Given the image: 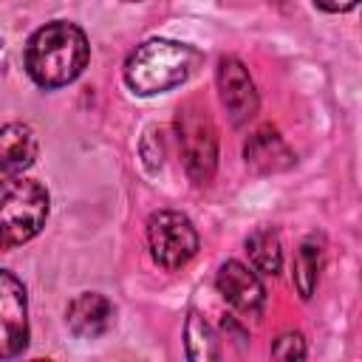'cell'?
I'll return each mask as SVG.
<instances>
[{
    "label": "cell",
    "mask_w": 362,
    "mask_h": 362,
    "mask_svg": "<svg viewBox=\"0 0 362 362\" xmlns=\"http://www.w3.org/2000/svg\"><path fill=\"white\" fill-rule=\"evenodd\" d=\"M246 252H249V260L257 272L263 274H277L280 266H283V246H280V235L269 226H260L255 229L249 238H246Z\"/></svg>",
    "instance_id": "obj_12"
},
{
    "label": "cell",
    "mask_w": 362,
    "mask_h": 362,
    "mask_svg": "<svg viewBox=\"0 0 362 362\" xmlns=\"http://www.w3.org/2000/svg\"><path fill=\"white\" fill-rule=\"evenodd\" d=\"M322 11H331V14H339V11H351L356 6V0H314Z\"/></svg>",
    "instance_id": "obj_16"
},
{
    "label": "cell",
    "mask_w": 362,
    "mask_h": 362,
    "mask_svg": "<svg viewBox=\"0 0 362 362\" xmlns=\"http://www.w3.org/2000/svg\"><path fill=\"white\" fill-rule=\"evenodd\" d=\"M113 325V303L99 291H82L68 305V328L82 337L93 339L102 337Z\"/></svg>",
    "instance_id": "obj_10"
},
{
    "label": "cell",
    "mask_w": 362,
    "mask_h": 362,
    "mask_svg": "<svg viewBox=\"0 0 362 362\" xmlns=\"http://www.w3.org/2000/svg\"><path fill=\"white\" fill-rule=\"evenodd\" d=\"M243 158L246 167H252L255 173H283L288 167H294V153L288 150V144L283 141V136L274 127H260L249 136L246 147H243Z\"/></svg>",
    "instance_id": "obj_9"
},
{
    "label": "cell",
    "mask_w": 362,
    "mask_h": 362,
    "mask_svg": "<svg viewBox=\"0 0 362 362\" xmlns=\"http://www.w3.org/2000/svg\"><path fill=\"white\" fill-rule=\"evenodd\" d=\"M215 82H218V93H221V102H223L232 124L235 127L246 124L257 113V105H260L255 82L249 76V68L238 57H221Z\"/></svg>",
    "instance_id": "obj_7"
},
{
    "label": "cell",
    "mask_w": 362,
    "mask_h": 362,
    "mask_svg": "<svg viewBox=\"0 0 362 362\" xmlns=\"http://www.w3.org/2000/svg\"><path fill=\"white\" fill-rule=\"evenodd\" d=\"M127 3H136V0H127Z\"/></svg>",
    "instance_id": "obj_17"
},
{
    "label": "cell",
    "mask_w": 362,
    "mask_h": 362,
    "mask_svg": "<svg viewBox=\"0 0 362 362\" xmlns=\"http://www.w3.org/2000/svg\"><path fill=\"white\" fill-rule=\"evenodd\" d=\"M272 356L274 359H305V339L300 331H286L283 337H277V342L272 345Z\"/></svg>",
    "instance_id": "obj_15"
},
{
    "label": "cell",
    "mask_w": 362,
    "mask_h": 362,
    "mask_svg": "<svg viewBox=\"0 0 362 362\" xmlns=\"http://www.w3.org/2000/svg\"><path fill=\"white\" fill-rule=\"evenodd\" d=\"M28 345V294L25 286L0 269V359L17 356Z\"/></svg>",
    "instance_id": "obj_6"
},
{
    "label": "cell",
    "mask_w": 362,
    "mask_h": 362,
    "mask_svg": "<svg viewBox=\"0 0 362 362\" xmlns=\"http://www.w3.org/2000/svg\"><path fill=\"white\" fill-rule=\"evenodd\" d=\"M201 65V54L175 40H147L141 42L124 62V82L139 96H153L184 85L195 68Z\"/></svg>",
    "instance_id": "obj_2"
},
{
    "label": "cell",
    "mask_w": 362,
    "mask_h": 362,
    "mask_svg": "<svg viewBox=\"0 0 362 362\" xmlns=\"http://www.w3.org/2000/svg\"><path fill=\"white\" fill-rule=\"evenodd\" d=\"M147 246H150V257L161 269L175 272L195 257L198 232L187 215L175 209H158L147 218Z\"/></svg>",
    "instance_id": "obj_5"
},
{
    "label": "cell",
    "mask_w": 362,
    "mask_h": 362,
    "mask_svg": "<svg viewBox=\"0 0 362 362\" xmlns=\"http://www.w3.org/2000/svg\"><path fill=\"white\" fill-rule=\"evenodd\" d=\"M184 345H187V356L195 359V362H209V359H218L221 351H218V334L212 331V325L201 317V314H189L187 317V325H184Z\"/></svg>",
    "instance_id": "obj_14"
},
{
    "label": "cell",
    "mask_w": 362,
    "mask_h": 362,
    "mask_svg": "<svg viewBox=\"0 0 362 362\" xmlns=\"http://www.w3.org/2000/svg\"><path fill=\"white\" fill-rule=\"evenodd\" d=\"M37 136L28 124L11 122L0 127V173L23 175L37 161Z\"/></svg>",
    "instance_id": "obj_11"
},
{
    "label": "cell",
    "mask_w": 362,
    "mask_h": 362,
    "mask_svg": "<svg viewBox=\"0 0 362 362\" xmlns=\"http://www.w3.org/2000/svg\"><path fill=\"white\" fill-rule=\"evenodd\" d=\"M218 291L221 297L232 305V311H238L240 317H257L263 311V303H266V291H263V283L260 277L238 263V260H226L221 269H218Z\"/></svg>",
    "instance_id": "obj_8"
},
{
    "label": "cell",
    "mask_w": 362,
    "mask_h": 362,
    "mask_svg": "<svg viewBox=\"0 0 362 362\" xmlns=\"http://www.w3.org/2000/svg\"><path fill=\"white\" fill-rule=\"evenodd\" d=\"M320 269H322V243L317 238H308L300 243V249L294 255V286L303 300H308L314 294Z\"/></svg>",
    "instance_id": "obj_13"
},
{
    "label": "cell",
    "mask_w": 362,
    "mask_h": 362,
    "mask_svg": "<svg viewBox=\"0 0 362 362\" xmlns=\"http://www.w3.org/2000/svg\"><path fill=\"white\" fill-rule=\"evenodd\" d=\"M178 127V144H181V158L187 167V175L201 187L209 184L218 167V133L204 107L195 102L184 105L175 119Z\"/></svg>",
    "instance_id": "obj_4"
},
{
    "label": "cell",
    "mask_w": 362,
    "mask_h": 362,
    "mask_svg": "<svg viewBox=\"0 0 362 362\" xmlns=\"http://www.w3.org/2000/svg\"><path fill=\"white\" fill-rule=\"evenodd\" d=\"M48 218V192L42 184L6 175L0 178V249L28 243Z\"/></svg>",
    "instance_id": "obj_3"
},
{
    "label": "cell",
    "mask_w": 362,
    "mask_h": 362,
    "mask_svg": "<svg viewBox=\"0 0 362 362\" xmlns=\"http://www.w3.org/2000/svg\"><path fill=\"white\" fill-rule=\"evenodd\" d=\"M88 57L90 45L85 31L68 20H54L31 34L25 45V71L40 88L51 90L74 82L85 71Z\"/></svg>",
    "instance_id": "obj_1"
}]
</instances>
